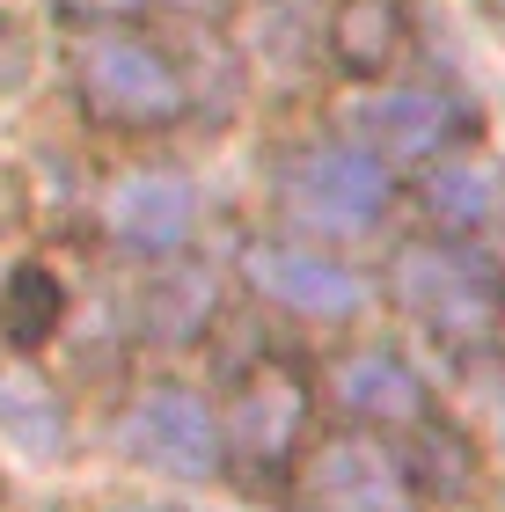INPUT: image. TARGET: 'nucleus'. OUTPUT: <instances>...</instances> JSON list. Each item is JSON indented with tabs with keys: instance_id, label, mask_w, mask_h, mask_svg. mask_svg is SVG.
Returning a JSON list of instances; mask_svg holds the SVG:
<instances>
[{
	"instance_id": "6ab92c4d",
	"label": "nucleus",
	"mask_w": 505,
	"mask_h": 512,
	"mask_svg": "<svg viewBox=\"0 0 505 512\" xmlns=\"http://www.w3.org/2000/svg\"><path fill=\"white\" fill-rule=\"evenodd\" d=\"M8 271H15V264H8V256H0V293H8Z\"/></svg>"
},
{
	"instance_id": "f03ea898",
	"label": "nucleus",
	"mask_w": 505,
	"mask_h": 512,
	"mask_svg": "<svg viewBox=\"0 0 505 512\" xmlns=\"http://www.w3.org/2000/svg\"><path fill=\"white\" fill-rule=\"evenodd\" d=\"M381 308L447 366L505 359V249L440 227H403L381 256Z\"/></svg>"
},
{
	"instance_id": "f8f14e48",
	"label": "nucleus",
	"mask_w": 505,
	"mask_h": 512,
	"mask_svg": "<svg viewBox=\"0 0 505 512\" xmlns=\"http://www.w3.org/2000/svg\"><path fill=\"white\" fill-rule=\"evenodd\" d=\"M315 59L344 88H381L418 66V0H323V44Z\"/></svg>"
},
{
	"instance_id": "9d476101",
	"label": "nucleus",
	"mask_w": 505,
	"mask_h": 512,
	"mask_svg": "<svg viewBox=\"0 0 505 512\" xmlns=\"http://www.w3.org/2000/svg\"><path fill=\"white\" fill-rule=\"evenodd\" d=\"M198 227H205V183L176 161H125L96 183V235L125 264L198 249Z\"/></svg>"
},
{
	"instance_id": "ddd939ff",
	"label": "nucleus",
	"mask_w": 505,
	"mask_h": 512,
	"mask_svg": "<svg viewBox=\"0 0 505 512\" xmlns=\"http://www.w3.org/2000/svg\"><path fill=\"white\" fill-rule=\"evenodd\" d=\"M410 198H418V213H425L418 227L491 242L498 220H505V169H498L484 147H469V154H447L440 169L410 176Z\"/></svg>"
},
{
	"instance_id": "1a4fd4ad",
	"label": "nucleus",
	"mask_w": 505,
	"mask_h": 512,
	"mask_svg": "<svg viewBox=\"0 0 505 512\" xmlns=\"http://www.w3.org/2000/svg\"><path fill=\"white\" fill-rule=\"evenodd\" d=\"M315 381H323V410L330 417L381 425V432H410V439L440 432V388H432V374L410 359L403 337L337 330V344L315 359Z\"/></svg>"
},
{
	"instance_id": "4468645a",
	"label": "nucleus",
	"mask_w": 505,
	"mask_h": 512,
	"mask_svg": "<svg viewBox=\"0 0 505 512\" xmlns=\"http://www.w3.org/2000/svg\"><path fill=\"white\" fill-rule=\"evenodd\" d=\"M66 439H74V417H66V395L30 366V352H0V447L22 461H59Z\"/></svg>"
},
{
	"instance_id": "f257e3e1",
	"label": "nucleus",
	"mask_w": 505,
	"mask_h": 512,
	"mask_svg": "<svg viewBox=\"0 0 505 512\" xmlns=\"http://www.w3.org/2000/svg\"><path fill=\"white\" fill-rule=\"evenodd\" d=\"M191 30H154V22H74L66 30V96L110 139H169L205 118L213 81Z\"/></svg>"
},
{
	"instance_id": "39448f33",
	"label": "nucleus",
	"mask_w": 505,
	"mask_h": 512,
	"mask_svg": "<svg viewBox=\"0 0 505 512\" xmlns=\"http://www.w3.org/2000/svg\"><path fill=\"white\" fill-rule=\"evenodd\" d=\"M323 417L330 410H323V381H315V366L279 352V344H264V352H249V359H235L220 374L227 461H235V476L249 483V491H279Z\"/></svg>"
},
{
	"instance_id": "f3484780",
	"label": "nucleus",
	"mask_w": 505,
	"mask_h": 512,
	"mask_svg": "<svg viewBox=\"0 0 505 512\" xmlns=\"http://www.w3.org/2000/svg\"><path fill=\"white\" fill-rule=\"evenodd\" d=\"M30 74H37V37L15 8H0V96H15Z\"/></svg>"
},
{
	"instance_id": "dca6fc26",
	"label": "nucleus",
	"mask_w": 505,
	"mask_h": 512,
	"mask_svg": "<svg viewBox=\"0 0 505 512\" xmlns=\"http://www.w3.org/2000/svg\"><path fill=\"white\" fill-rule=\"evenodd\" d=\"M52 15L74 22H154V30H220L235 0H52Z\"/></svg>"
},
{
	"instance_id": "20e7f679",
	"label": "nucleus",
	"mask_w": 505,
	"mask_h": 512,
	"mask_svg": "<svg viewBox=\"0 0 505 512\" xmlns=\"http://www.w3.org/2000/svg\"><path fill=\"white\" fill-rule=\"evenodd\" d=\"M279 505L286 512H440V483H432L425 439L323 417L293 461V476L279 483Z\"/></svg>"
},
{
	"instance_id": "423d86ee",
	"label": "nucleus",
	"mask_w": 505,
	"mask_h": 512,
	"mask_svg": "<svg viewBox=\"0 0 505 512\" xmlns=\"http://www.w3.org/2000/svg\"><path fill=\"white\" fill-rule=\"evenodd\" d=\"M227 271H235V286L257 300L264 315L301 322V330H352V322L381 300V286L344 249L315 242V235H293V227L242 235Z\"/></svg>"
},
{
	"instance_id": "aec40b11",
	"label": "nucleus",
	"mask_w": 505,
	"mask_h": 512,
	"mask_svg": "<svg viewBox=\"0 0 505 512\" xmlns=\"http://www.w3.org/2000/svg\"><path fill=\"white\" fill-rule=\"evenodd\" d=\"M498 249H505V220H498Z\"/></svg>"
},
{
	"instance_id": "2eb2a0df",
	"label": "nucleus",
	"mask_w": 505,
	"mask_h": 512,
	"mask_svg": "<svg viewBox=\"0 0 505 512\" xmlns=\"http://www.w3.org/2000/svg\"><path fill=\"white\" fill-rule=\"evenodd\" d=\"M0 330H8L15 352H44L66 330V278L44 264H15L8 293H0Z\"/></svg>"
},
{
	"instance_id": "6e6552de",
	"label": "nucleus",
	"mask_w": 505,
	"mask_h": 512,
	"mask_svg": "<svg viewBox=\"0 0 505 512\" xmlns=\"http://www.w3.org/2000/svg\"><path fill=\"white\" fill-rule=\"evenodd\" d=\"M110 447L132 469L162 483H220L235 476L227 461V425H220V388L183 381V374H147L125 388L118 417H110Z\"/></svg>"
},
{
	"instance_id": "7ed1b4c3",
	"label": "nucleus",
	"mask_w": 505,
	"mask_h": 512,
	"mask_svg": "<svg viewBox=\"0 0 505 512\" xmlns=\"http://www.w3.org/2000/svg\"><path fill=\"white\" fill-rule=\"evenodd\" d=\"M271 227H293V235H315L330 249H352L366 235H381L396 220V205L410 198V176L388 169V161L352 132H315L301 147H286L271 161Z\"/></svg>"
},
{
	"instance_id": "9b49d317",
	"label": "nucleus",
	"mask_w": 505,
	"mask_h": 512,
	"mask_svg": "<svg viewBox=\"0 0 505 512\" xmlns=\"http://www.w3.org/2000/svg\"><path fill=\"white\" fill-rule=\"evenodd\" d=\"M227 278L220 264H198L191 249L183 256H154V264H132L125 286H118V322L132 344H154V352H183V344L213 337L220 322V300H227Z\"/></svg>"
},
{
	"instance_id": "a211bd4d",
	"label": "nucleus",
	"mask_w": 505,
	"mask_h": 512,
	"mask_svg": "<svg viewBox=\"0 0 505 512\" xmlns=\"http://www.w3.org/2000/svg\"><path fill=\"white\" fill-rule=\"evenodd\" d=\"M118 512H191V505H118Z\"/></svg>"
},
{
	"instance_id": "0eeeda50",
	"label": "nucleus",
	"mask_w": 505,
	"mask_h": 512,
	"mask_svg": "<svg viewBox=\"0 0 505 512\" xmlns=\"http://www.w3.org/2000/svg\"><path fill=\"white\" fill-rule=\"evenodd\" d=\"M344 132L366 139L388 169L425 176V169H440L447 154L484 147V110H476V96L454 74H440V66H403L396 81L359 88V103L344 110Z\"/></svg>"
}]
</instances>
